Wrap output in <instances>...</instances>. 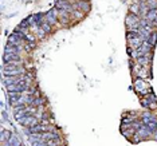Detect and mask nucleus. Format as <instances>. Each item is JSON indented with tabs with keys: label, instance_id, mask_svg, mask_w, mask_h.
Listing matches in <instances>:
<instances>
[{
	"label": "nucleus",
	"instance_id": "nucleus-19",
	"mask_svg": "<svg viewBox=\"0 0 157 146\" xmlns=\"http://www.w3.org/2000/svg\"><path fill=\"white\" fill-rule=\"evenodd\" d=\"M145 97H147V95H145ZM140 102H141V104H142L144 107H148L149 109L150 107V99L149 98H141V99H140Z\"/></svg>",
	"mask_w": 157,
	"mask_h": 146
},
{
	"label": "nucleus",
	"instance_id": "nucleus-9",
	"mask_svg": "<svg viewBox=\"0 0 157 146\" xmlns=\"http://www.w3.org/2000/svg\"><path fill=\"white\" fill-rule=\"evenodd\" d=\"M7 142H8V145H10V146H22V139L19 138L17 134H12L11 138L8 139Z\"/></svg>",
	"mask_w": 157,
	"mask_h": 146
},
{
	"label": "nucleus",
	"instance_id": "nucleus-22",
	"mask_svg": "<svg viewBox=\"0 0 157 146\" xmlns=\"http://www.w3.org/2000/svg\"><path fill=\"white\" fill-rule=\"evenodd\" d=\"M32 146H49L46 141H36V142L32 143Z\"/></svg>",
	"mask_w": 157,
	"mask_h": 146
},
{
	"label": "nucleus",
	"instance_id": "nucleus-21",
	"mask_svg": "<svg viewBox=\"0 0 157 146\" xmlns=\"http://www.w3.org/2000/svg\"><path fill=\"white\" fill-rule=\"evenodd\" d=\"M17 27H20V28H30L31 26H30V21H28V19H24V20L22 21V23L17 26Z\"/></svg>",
	"mask_w": 157,
	"mask_h": 146
},
{
	"label": "nucleus",
	"instance_id": "nucleus-5",
	"mask_svg": "<svg viewBox=\"0 0 157 146\" xmlns=\"http://www.w3.org/2000/svg\"><path fill=\"white\" fill-rule=\"evenodd\" d=\"M27 73L24 67H16L14 70H10V71H3L4 77H20V75H24Z\"/></svg>",
	"mask_w": 157,
	"mask_h": 146
},
{
	"label": "nucleus",
	"instance_id": "nucleus-24",
	"mask_svg": "<svg viewBox=\"0 0 157 146\" xmlns=\"http://www.w3.org/2000/svg\"><path fill=\"white\" fill-rule=\"evenodd\" d=\"M124 1H125V0H124Z\"/></svg>",
	"mask_w": 157,
	"mask_h": 146
},
{
	"label": "nucleus",
	"instance_id": "nucleus-13",
	"mask_svg": "<svg viewBox=\"0 0 157 146\" xmlns=\"http://www.w3.org/2000/svg\"><path fill=\"white\" fill-rule=\"evenodd\" d=\"M34 16V20H35V23L40 27L42 26V23H44V14H42V12H38V14H35V15H32Z\"/></svg>",
	"mask_w": 157,
	"mask_h": 146
},
{
	"label": "nucleus",
	"instance_id": "nucleus-14",
	"mask_svg": "<svg viewBox=\"0 0 157 146\" xmlns=\"http://www.w3.org/2000/svg\"><path fill=\"white\" fill-rule=\"evenodd\" d=\"M145 19H147V20H149V21L157 20V8L148 11V14H147V16H145Z\"/></svg>",
	"mask_w": 157,
	"mask_h": 146
},
{
	"label": "nucleus",
	"instance_id": "nucleus-10",
	"mask_svg": "<svg viewBox=\"0 0 157 146\" xmlns=\"http://www.w3.org/2000/svg\"><path fill=\"white\" fill-rule=\"evenodd\" d=\"M22 95H23V93H8V99H10L11 106L14 103H16V102L22 98Z\"/></svg>",
	"mask_w": 157,
	"mask_h": 146
},
{
	"label": "nucleus",
	"instance_id": "nucleus-12",
	"mask_svg": "<svg viewBox=\"0 0 157 146\" xmlns=\"http://www.w3.org/2000/svg\"><path fill=\"white\" fill-rule=\"evenodd\" d=\"M14 133H11L10 130H6V129H1V133H0V139H1V142H6L8 139L11 138Z\"/></svg>",
	"mask_w": 157,
	"mask_h": 146
},
{
	"label": "nucleus",
	"instance_id": "nucleus-20",
	"mask_svg": "<svg viewBox=\"0 0 157 146\" xmlns=\"http://www.w3.org/2000/svg\"><path fill=\"white\" fill-rule=\"evenodd\" d=\"M147 4H148V7H149V10H154V8H157V0H148Z\"/></svg>",
	"mask_w": 157,
	"mask_h": 146
},
{
	"label": "nucleus",
	"instance_id": "nucleus-15",
	"mask_svg": "<svg viewBox=\"0 0 157 146\" xmlns=\"http://www.w3.org/2000/svg\"><path fill=\"white\" fill-rule=\"evenodd\" d=\"M46 102V99L44 98H42V97H38V98H35V101L32 102V104L31 106H34V107H36V109H39V107H42L43 106V103Z\"/></svg>",
	"mask_w": 157,
	"mask_h": 146
},
{
	"label": "nucleus",
	"instance_id": "nucleus-17",
	"mask_svg": "<svg viewBox=\"0 0 157 146\" xmlns=\"http://www.w3.org/2000/svg\"><path fill=\"white\" fill-rule=\"evenodd\" d=\"M148 42L150 43V46H152V47H154V46H156V43H157V32H156V31L152 32L150 38L148 39Z\"/></svg>",
	"mask_w": 157,
	"mask_h": 146
},
{
	"label": "nucleus",
	"instance_id": "nucleus-8",
	"mask_svg": "<svg viewBox=\"0 0 157 146\" xmlns=\"http://www.w3.org/2000/svg\"><path fill=\"white\" fill-rule=\"evenodd\" d=\"M15 60H22L19 54H6L3 55V63H8V62H15Z\"/></svg>",
	"mask_w": 157,
	"mask_h": 146
},
{
	"label": "nucleus",
	"instance_id": "nucleus-2",
	"mask_svg": "<svg viewBox=\"0 0 157 146\" xmlns=\"http://www.w3.org/2000/svg\"><path fill=\"white\" fill-rule=\"evenodd\" d=\"M58 14H59V10H56V8L47 11L44 14V21H47L51 26L56 24L58 23Z\"/></svg>",
	"mask_w": 157,
	"mask_h": 146
},
{
	"label": "nucleus",
	"instance_id": "nucleus-23",
	"mask_svg": "<svg viewBox=\"0 0 157 146\" xmlns=\"http://www.w3.org/2000/svg\"><path fill=\"white\" fill-rule=\"evenodd\" d=\"M7 121V114H6V111H1V122Z\"/></svg>",
	"mask_w": 157,
	"mask_h": 146
},
{
	"label": "nucleus",
	"instance_id": "nucleus-25",
	"mask_svg": "<svg viewBox=\"0 0 157 146\" xmlns=\"http://www.w3.org/2000/svg\"><path fill=\"white\" fill-rule=\"evenodd\" d=\"M22 146H23V145H22Z\"/></svg>",
	"mask_w": 157,
	"mask_h": 146
},
{
	"label": "nucleus",
	"instance_id": "nucleus-11",
	"mask_svg": "<svg viewBox=\"0 0 157 146\" xmlns=\"http://www.w3.org/2000/svg\"><path fill=\"white\" fill-rule=\"evenodd\" d=\"M129 14H133V15H137V16H140V0L138 1H134V3L130 6L129 8Z\"/></svg>",
	"mask_w": 157,
	"mask_h": 146
},
{
	"label": "nucleus",
	"instance_id": "nucleus-7",
	"mask_svg": "<svg viewBox=\"0 0 157 146\" xmlns=\"http://www.w3.org/2000/svg\"><path fill=\"white\" fill-rule=\"evenodd\" d=\"M22 46H11L7 43V46H6V50H4V52L6 54H19L20 55L22 52Z\"/></svg>",
	"mask_w": 157,
	"mask_h": 146
},
{
	"label": "nucleus",
	"instance_id": "nucleus-4",
	"mask_svg": "<svg viewBox=\"0 0 157 146\" xmlns=\"http://www.w3.org/2000/svg\"><path fill=\"white\" fill-rule=\"evenodd\" d=\"M74 8L78 11H82L85 14H87V12L91 10V4L89 0H77V1L74 3Z\"/></svg>",
	"mask_w": 157,
	"mask_h": 146
},
{
	"label": "nucleus",
	"instance_id": "nucleus-16",
	"mask_svg": "<svg viewBox=\"0 0 157 146\" xmlns=\"http://www.w3.org/2000/svg\"><path fill=\"white\" fill-rule=\"evenodd\" d=\"M71 16L74 17V20H81V19H82V17L85 16V12H82V11H78V10H75L73 12V14H71Z\"/></svg>",
	"mask_w": 157,
	"mask_h": 146
},
{
	"label": "nucleus",
	"instance_id": "nucleus-6",
	"mask_svg": "<svg viewBox=\"0 0 157 146\" xmlns=\"http://www.w3.org/2000/svg\"><path fill=\"white\" fill-rule=\"evenodd\" d=\"M58 19H59V21L62 23L65 27H67L70 23V20H71V14L70 12H67V11H63V10H59V14H58Z\"/></svg>",
	"mask_w": 157,
	"mask_h": 146
},
{
	"label": "nucleus",
	"instance_id": "nucleus-1",
	"mask_svg": "<svg viewBox=\"0 0 157 146\" xmlns=\"http://www.w3.org/2000/svg\"><path fill=\"white\" fill-rule=\"evenodd\" d=\"M17 122H19L22 126H24V127H31V126H35V125H38V123H40V122H39V118L35 114L24 115L23 118H20Z\"/></svg>",
	"mask_w": 157,
	"mask_h": 146
},
{
	"label": "nucleus",
	"instance_id": "nucleus-18",
	"mask_svg": "<svg viewBox=\"0 0 157 146\" xmlns=\"http://www.w3.org/2000/svg\"><path fill=\"white\" fill-rule=\"evenodd\" d=\"M40 28H42V30L46 32V34H50V32H51V30H52V26H51V24H49L47 21H44V23H42Z\"/></svg>",
	"mask_w": 157,
	"mask_h": 146
},
{
	"label": "nucleus",
	"instance_id": "nucleus-3",
	"mask_svg": "<svg viewBox=\"0 0 157 146\" xmlns=\"http://www.w3.org/2000/svg\"><path fill=\"white\" fill-rule=\"evenodd\" d=\"M134 87H136V90L138 91L141 95H148L149 94V91H150V89H148V84L145 83L141 78L134 79Z\"/></svg>",
	"mask_w": 157,
	"mask_h": 146
}]
</instances>
